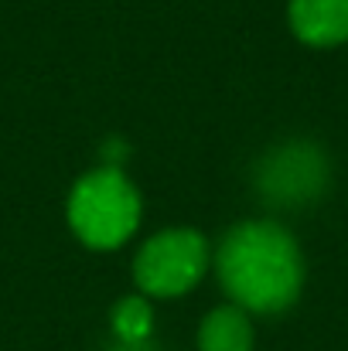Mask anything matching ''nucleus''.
Returning <instances> with one entry per match:
<instances>
[{"instance_id": "423d86ee", "label": "nucleus", "mask_w": 348, "mask_h": 351, "mask_svg": "<svg viewBox=\"0 0 348 351\" xmlns=\"http://www.w3.org/2000/svg\"><path fill=\"white\" fill-rule=\"evenodd\" d=\"M198 351H253L249 314L235 304L209 311L198 328Z\"/></svg>"}, {"instance_id": "20e7f679", "label": "nucleus", "mask_w": 348, "mask_h": 351, "mask_svg": "<svg viewBox=\"0 0 348 351\" xmlns=\"http://www.w3.org/2000/svg\"><path fill=\"white\" fill-rule=\"evenodd\" d=\"M328 178H332V167H328L325 150L308 140H290L270 150V157L259 164L256 184L266 202L283 205V208H301L325 195Z\"/></svg>"}, {"instance_id": "39448f33", "label": "nucleus", "mask_w": 348, "mask_h": 351, "mask_svg": "<svg viewBox=\"0 0 348 351\" xmlns=\"http://www.w3.org/2000/svg\"><path fill=\"white\" fill-rule=\"evenodd\" d=\"M287 21L294 38L311 48H338L348 41V0H290Z\"/></svg>"}, {"instance_id": "7ed1b4c3", "label": "nucleus", "mask_w": 348, "mask_h": 351, "mask_svg": "<svg viewBox=\"0 0 348 351\" xmlns=\"http://www.w3.org/2000/svg\"><path fill=\"white\" fill-rule=\"evenodd\" d=\"M212 249L195 229H167L147 239L133 259V280L143 297H181L202 283Z\"/></svg>"}, {"instance_id": "f257e3e1", "label": "nucleus", "mask_w": 348, "mask_h": 351, "mask_svg": "<svg viewBox=\"0 0 348 351\" xmlns=\"http://www.w3.org/2000/svg\"><path fill=\"white\" fill-rule=\"evenodd\" d=\"M216 273L235 307L246 314H280L304 290V256L280 222L253 219L222 235Z\"/></svg>"}, {"instance_id": "f03ea898", "label": "nucleus", "mask_w": 348, "mask_h": 351, "mask_svg": "<svg viewBox=\"0 0 348 351\" xmlns=\"http://www.w3.org/2000/svg\"><path fill=\"white\" fill-rule=\"evenodd\" d=\"M140 191L116 167L103 164L82 174L69 191V229L89 249H119L140 226Z\"/></svg>"}, {"instance_id": "0eeeda50", "label": "nucleus", "mask_w": 348, "mask_h": 351, "mask_svg": "<svg viewBox=\"0 0 348 351\" xmlns=\"http://www.w3.org/2000/svg\"><path fill=\"white\" fill-rule=\"evenodd\" d=\"M150 324H154V311L143 297H126V300L116 304L113 331L119 335L123 345H140L150 335Z\"/></svg>"}]
</instances>
